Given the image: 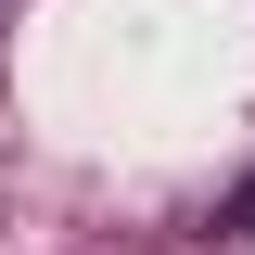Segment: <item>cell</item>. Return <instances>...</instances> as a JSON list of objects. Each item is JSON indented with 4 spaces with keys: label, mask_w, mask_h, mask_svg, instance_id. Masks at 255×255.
Here are the masks:
<instances>
[{
    "label": "cell",
    "mask_w": 255,
    "mask_h": 255,
    "mask_svg": "<svg viewBox=\"0 0 255 255\" xmlns=\"http://www.w3.org/2000/svg\"><path fill=\"white\" fill-rule=\"evenodd\" d=\"M217 230H243V243H255V179H230V191H217Z\"/></svg>",
    "instance_id": "cell-1"
}]
</instances>
